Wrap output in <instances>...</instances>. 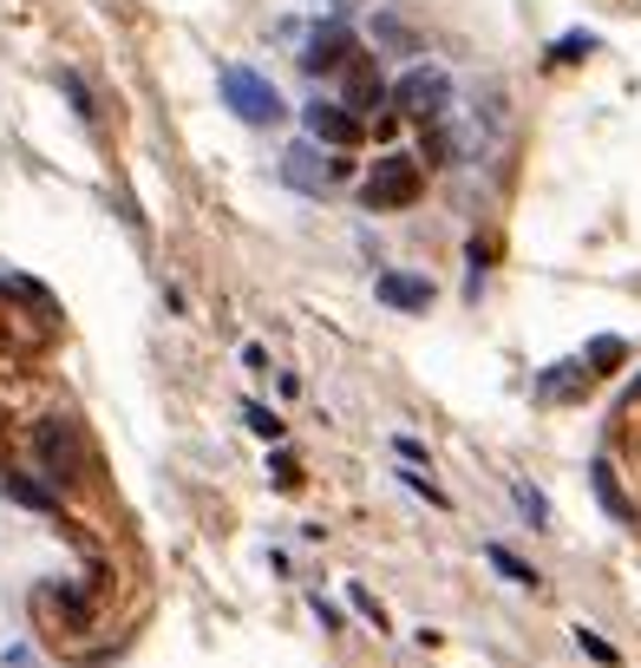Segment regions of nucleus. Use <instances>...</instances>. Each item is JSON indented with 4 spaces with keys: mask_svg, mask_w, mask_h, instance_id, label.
Instances as JSON below:
<instances>
[{
    "mask_svg": "<svg viewBox=\"0 0 641 668\" xmlns=\"http://www.w3.org/2000/svg\"><path fill=\"white\" fill-rule=\"evenodd\" d=\"M596 53V33H564L557 47H550V60H564V66H576V60H589Z\"/></svg>",
    "mask_w": 641,
    "mask_h": 668,
    "instance_id": "obj_17",
    "label": "nucleus"
},
{
    "mask_svg": "<svg viewBox=\"0 0 641 668\" xmlns=\"http://www.w3.org/2000/svg\"><path fill=\"white\" fill-rule=\"evenodd\" d=\"M341 105H354L360 119H366L373 105H386V79H380V66H373L366 53H354V60L341 66Z\"/></svg>",
    "mask_w": 641,
    "mask_h": 668,
    "instance_id": "obj_7",
    "label": "nucleus"
},
{
    "mask_svg": "<svg viewBox=\"0 0 641 668\" xmlns=\"http://www.w3.org/2000/svg\"><path fill=\"white\" fill-rule=\"evenodd\" d=\"M269 472H276V485H282V492L301 485V459H294V452H276V459H269Z\"/></svg>",
    "mask_w": 641,
    "mask_h": 668,
    "instance_id": "obj_21",
    "label": "nucleus"
},
{
    "mask_svg": "<svg viewBox=\"0 0 641 668\" xmlns=\"http://www.w3.org/2000/svg\"><path fill=\"white\" fill-rule=\"evenodd\" d=\"M242 368H249V373H269V348H262V341H249V348H242Z\"/></svg>",
    "mask_w": 641,
    "mask_h": 668,
    "instance_id": "obj_24",
    "label": "nucleus"
},
{
    "mask_svg": "<svg viewBox=\"0 0 641 668\" xmlns=\"http://www.w3.org/2000/svg\"><path fill=\"white\" fill-rule=\"evenodd\" d=\"M420 191H426V171H420L413 151H386V157H373V171H366V184H360L366 210H406Z\"/></svg>",
    "mask_w": 641,
    "mask_h": 668,
    "instance_id": "obj_1",
    "label": "nucleus"
},
{
    "mask_svg": "<svg viewBox=\"0 0 641 668\" xmlns=\"http://www.w3.org/2000/svg\"><path fill=\"white\" fill-rule=\"evenodd\" d=\"M622 354H629V348H622L616 335H602V341H589V361H596V373H609V368H616V361H622Z\"/></svg>",
    "mask_w": 641,
    "mask_h": 668,
    "instance_id": "obj_20",
    "label": "nucleus"
},
{
    "mask_svg": "<svg viewBox=\"0 0 641 668\" xmlns=\"http://www.w3.org/2000/svg\"><path fill=\"white\" fill-rule=\"evenodd\" d=\"M582 380H589L582 361H557V368L544 373V387H537V393H544V400H570V393H582Z\"/></svg>",
    "mask_w": 641,
    "mask_h": 668,
    "instance_id": "obj_10",
    "label": "nucleus"
},
{
    "mask_svg": "<svg viewBox=\"0 0 641 668\" xmlns=\"http://www.w3.org/2000/svg\"><path fill=\"white\" fill-rule=\"evenodd\" d=\"M242 427H249V433H256V440H282V420H276V413H269V407H256V400H249V407H242Z\"/></svg>",
    "mask_w": 641,
    "mask_h": 668,
    "instance_id": "obj_15",
    "label": "nucleus"
},
{
    "mask_svg": "<svg viewBox=\"0 0 641 668\" xmlns=\"http://www.w3.org/2000/svg\"><path fill=\"white\" fill-rule=\"evenodd\" d=\"M373 33H380V40H393V47H413V33H406L400 20H373Z\"/></svg>",
    "mask_w": 641,
    "mask_h": 668,
    "instance_id": "obj_22",
    "label": "nucleus"
},
{
    "mask_svg": "<svg viewBox=\"0 0 641 668\" xmlns=\"http://www.w3.org/2000/svg\"><path fill=\"white\" fill-rule=\"evenodd\" d=\"M348 60H354V33H348V27L334 20V27H314V33H308V53H301V73H308V79H321V73H341Z\"/></svg>",
    "mask_w": 641,
    "mask_h": 668,
    "instance_id": "obj_6",
    "label": "nucleus"
},
{
    "mask_svg": "<svg viewBox=\"0 0 641 668\" xmlns=\"http://www.w3.org/2000/svg\"><path fill=\"white\" fill-rule=\"evenodd\" d=\"M301 125H308L314 145H334V151H348V145L366 138L360 112H354V105H341V99H314V105H301Z\"/></svg>",
    "mask_w": 641,
    "mask_h": 668,
    "instance_id": "obj_3",
    "label": "nucleus"
},
{
    "mask_svg": "<svg viewBox=\"0 0 641 668\" xmlns=\"http://www.w3.org/2000/svg\"><path fill=\"white\" fill-rule=\"evenodd\" d=\"M60 85H66V99H72V112H79V119H99V99L85 92V79H79V73H60Z\"/></svg>",
    "mask_w": 641,
    "mask_h": 668,
    "instance_id": "obj_18",
    "label": "nucleus"
},
{
    "mask_svg": "<svg viewBox=\"0 0 641 668\" xmlns=\"http://www.w3.org/2000/svg\"><path fill=\"white\" fill-rule=\"evenodd\" d=\"M576 649H582L589 662H602V668H616V662H622V656H616V649H609V643H602L596 629H576Z\"/></svg>",
    "mask_w": 641,
    "mask_h": 668,
    "instance_id": "obj_19",
    "label": "nucleus"
},
{
    "mask_svg": "<svg viewBox=\"0 0 641 668\" xmlns=\"http://www.w3.org/2000/svg\"><path fill=\"white\" fill-rule=\"evenodd\" d=\"M510 492H517V512H524V518L537 524V531H550V505H544V492H537V485H524V479H517Z\"/></svg>",
    "mask_w": 641,
    "mask_h": 668,
    "instance_id": "obj_14",
    "label": "nucleus"
},
{
    "mask_svg": "<svg viewBox=\"0 0 641 668\" xmlns=\"http://www.w3.org/2000/svg\"><path fill=\"white\" fill-rule=\"evenodd\" d=\"M485 557H492V571H498L504 584H517V590H537V571H530L524 557H510L504 544H485Z\"/></svg>",
    "mask_w": 641,
    "mask_h": 668,
    "instance_id": "obj_12",
    "label": "nucleus"
},
{
    "mask_svg": "<svg viewBox=\"0 0 641 668\" xmlns=\"http://www.w3.org/2000/svg\"><path fill=\"white\" fill-rule=\"evenodd\" d=\"M400 459H406V465H426V445L413 440V433H400Z\"/></svg>",
    "mask_w": 641,
    "mask_h": 668,
    "instance_id": "obj_25",
    "label": "nucleus"
},
{
    "mask_svg": "<svg viewBox=\"0 0 641 668\" xmlns=\"http://www.w3.org/2000/svg\"><path fill=\"white\" fill-rule=\"evenodd\" d=\"M348 596H354V609H360V616H373V629H380V623H386V609H380V603H373V596L360 590V584H354V590H348Z\"/></svg>",
    "mask_w": 641,
    "mask_h": 668,
    "instance_id": "obj_23",
    "label": "nucleus"
},
{
    "mask_svg": "<svg viewBox=\"0 0 641 668\" xmlns=\"http://www.w3.org/2000/svg\"><path fill=\"white\" fill-rule=\"evenodd\" d=\"M596 499H602V505H609V512H616V518H622V524H635V505L622 499V485H616V472H609V459L596 465Z\"/></svg>",
    "mask_w": 641,
    "mask_h": 668,
    "instance_id": "obj_13",
    "label": "nucleus"
},
{
    "mask_svg": "<svg viewBox=\"0 0 641 668\" xmlns=\"http://www.w3.org/2000/svg\"><path fill=\"white\" fill-rule=\"evenodd\" d=\"M393 105H400L406 119H438V112L452 105V79L438 73V66H413V73L393 85Z\"/></svg>",
    "mask_w": 641,
    "mask_h": 668,
    "instance_id": "obj_4",
    "label": "nucleus"
},
{
    "mask_svg": "<svg viewBox=\"0 0 641 668\" xmlns=\"http://www.w3.org/2000/svg\"><path fill=\"white\" fill-rule=\"evenodd\" d=\"M282 177L294 184V191L321 197V191L341 177V164H321V151H314V145H294V151H282Z\"/></svg>",
    "mask_w": 641,
    "mask_h": 668,
    "instance_id": "obj_8",
    "label": "nucleus"
},
{
    "mask_svg": "<svg viewBox=\"0 0 641 668\" xmlns=\"http://www.w3.org/2000/svg\"><path fill=\"white\" fill-rule=\"evenodd\" d=\"M400 485H406V492H420V499H426V505H438V512H445V505H452V499H445V492H438V485H432L426 472H420V465H400Z\"/></svg>",
    "mask_w": 641,
    "mask_h": 668,
    "instance_id": "obj_16",
    "label": "nucleus"
},
{
    "mask_svg": "<svg viewBox=\"0 0 641 668\" xmlns=\"http://www.w3.org/2000/svg\"><path fill=\"white\" fill-rule=\"evenodd\" d=\"M373 296L386 301V308L420 315V308H432V282H426V276H406V269H386V276L373 282Z\"/></svg>",
    "mask_w": 641,
    "mask_h": 668,
    "instance_id": "obj_9",
    "label": "nucleus"
},
{
    "mask_svg": "<svg viewBox=\"0 0 641 668\" xmlns=\"http://www.w3.org/2000/svg\"><path fill=\"white\" fill-rule=\"evenodd\" d=\"M223 105L242 125H276L282 119V92L256 73V66H223Z\"/></svg>",
    "mask_w": 641,
    "mask_h": 668,
    "instance_id": "obj_2",
    "label": "nucleus"
},
{
    "mask_svg": "<svg viewBox=\"0 0 641 668\" xmlns=\"http://www.w3.org/2000/svg\"><path fill=\"white\" fill-rule=\"evenodd\" d=\"M0 485H7V499H13V505H33V512H60V499H53L46 485H33L27 472H7Z\"/></svg>",
    "mask_w": 641,
    "mask_h": 668,
    "instance_id": "obj_11",
    "label": "nucleus"
},
{
    "mask_svg": "<svg viewBox=\"0 0 641 668\" xmlns=\"http://www.w3.org/2000/svg\"><path fill=\"white\" fill-rule=\"evenodd\" d=\"M33 452H40V472L60 485L79 472V433H72V420H46L40 433H33Z\"/></svg>",
    "mask_w": 641,
    "mask_h": 668,
    "instance_id": "obj_5",
    "label": "nucleus"
}]
</instances>
